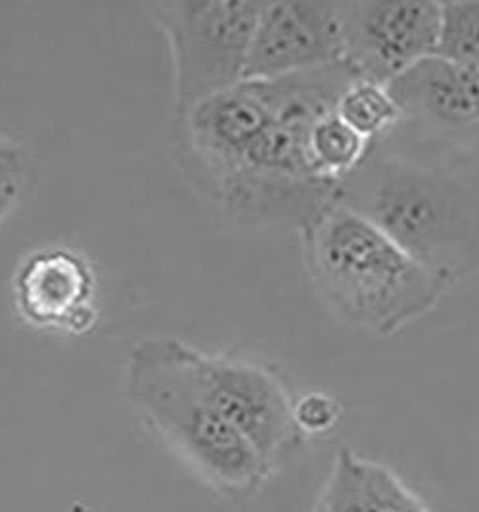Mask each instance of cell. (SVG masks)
I'll use <instances>...</instances> for the list:
<instances>
[{"label": "cell", "mask_w": 479, "mask_h": 512, "mask_svg": "<svg viewBox=\"0 0 479 512\" xmlns=\"http://www.w3.org/2000/svg\"><path fill=\"white\" fill-rule=\"evenodd\" d=\"M8 137H4V135H2V133H0V148H2V146H4V144H6V142H8Z\"/></svg>", "instance_id": "obj_17"}, {"label": "cell", "mask_w": 479, "mask_h": 512, "mask_svg": "<svg viewBox=\"0 0 479 512\" xmlns=\"http://www.w3.org/2000/svg\"><path fill=\"white\" fill-rule=\"evenodd\" d=\"M407 139L479 158V98L468 68L432 56L388 85Z\"/></svg>", "instance_id": "obj_8"}, {"label": "cell", "mask_w": 479, "mask_h": 512, "mask_svg": "<svg viewBox=\"0 0 479 512\" xmlns=\"http://www.w3.org/2000/svg\"><path fill=\"white\" fill-rule=\"evenodd\" d=\"M14 307L33 328L79 336L98 319V279L91 261L69 246H46L18 265Z\"/></svg>", "instance_id": "obj_10"}, {"label": "cell", "mask_w": 479, "mask_h": 512, "mask_svg": "<svg viewBox=\"0 0 479 512\" xmlns=\"http://www.w3.org/2000/svg\"><path fill=\"white\" fill-rule=\"evenodd\" d=\"M435 56L479 70V2H441Z\"/></svg>", "instance_id": "obj_14"}, {"label": "cell", "mask_w": 479, "mask_h": 512, "mask_svg": "<svg viewBox=\"0 0 479 512\" xmlns=\"http://www.w3.org/2000/svg\"><path fill=\"white\" fill-rule=\"evenodd\" d=\"M125 386L144 422L225 499L248 505L273 478L217 407L202 350L175 336L140 338L127 355Z\"/></svg>", "instance_id": "obj_3"}, {"label": "cell", "mask_w": 479, "mask_h": 512, "mask_svg": "<svg viewBox=\"0 0 479 512\" xmlns=\"http://www.w3.org/2000/svg\"><path fill=\"white\" fill-rule=\"evenodd\" d=\"M27 179H29L27 158L14 140H8L0 148V221L22 198Z\"/></svg>", "instance_id": "obj_16"}, {"label": "cell", "mask_w": 479, "mask_h": 512, "mask_svg": "<svg viewBox=\"0 0 479 512\" xmlns=\"http://www.w3.org/2000/svg\"><path fill=\"white\" fill-rule=\"evenodd\" d=\"M307 279L343 323L393 336L432 313L451 284L361 213L334 204L299 233Z\"/></svg>", "instance_id": "obj_4"}, {"label": "cell", "mask_w": 479, "mask_h": 512, "mask_svg": "<svg viewBox=\"0 0 479 512\" xmlns=\"http://www.w3.org/2000/svg\"><path fill=\"white\" fill-rule=\"evenodd\" d=\"M357 79L345 62L259 81L273 116L246 146L240 162L215 192L225 215L248 227L305 231L340 200L336 183L317 177L307 160V133L336 110L345 87Z\"/></svg>", "instance_id": "obj_2"}, {"label": "cell", "mask_w": 479, "mask_h": 512, "mask_svg": "<svg viewBox=\"0 0 479 512\" xmlns=\"http://www.w3.org/2000/svg\"><path fill=\"white\" fill-rule=\"evenodd\" d=\"M455 286L479 273V158L391 131L340 187V200Z\"/></svg>", "instance_id": "obj_1"}, {"label": "cell", "mask_w": 479, "mask_h": 512, "mask_svg": "<svg viewBox=\"0 0 479 512\" xmlns=\"http://www.w3.org/2000/svg\"><path fill=\"white\" fill-rule=\"evenodd\" d=\"M294 419L299 432L309 438L330 434L342 419V407L336 397L319 390L307 392L294 401Z\"/></svg>", "instance_id": "obj_15"}, {"label": "cell", "mask_w": 479, "mask_h": 512, "mask_svg": "<svg viewBox=\"0 0 479 512\" xmlns=\"http://www.w3.org/2000/svg\"><path fill=\"white\" fill-rule=\"evenodd\" d=\"M343 60L340 2H265L244 81H269Z\"/></svg>", "instance_id": "obj_9"}, {"label": "cell", "mask_w": 479, "mask_h": 512, "mask_svg": "<svg viewBox=\"0 0 479 512\" xmlns=\"http://www.w3.org/2000/svg\"><path fill=\"white\" fill-rule=\"evenodd\" d=\"M202 369L225 419L274 474L301 451L307 438L294 419L296 397L280 374L253 359L207 351Z\"/></svg>", "instance_id": "obj_6"}, {"label": "cell", "mask_w": 479, "mask_h": 512, "mask_svg": "<svg viewBox=\"0 0 479 512\" xmlns=\"http://www.w3.org/2000/svg\"><path fill=\"white\" fill-rule=\"evenodd\" d=\"M334 112L370 144L386 139L401 121L399 104L388 85L361 77L345 87Z\"/></svg>", "instance_id": "obj_13"}, {"label": "cell", "mask_w": 479, "mask_h": 512, "mask_svg": "<svg viewBox=\"0 0 479 512\" xmlns=\"http://www.w3.org/2000/svg\"><path fill=\"white\" fill-rule=\"evenodd\" d=\"M313 512H432L388 465L342 447L320 486Z\"/></svg>", "instance_id": "obj_11"}, {"label": "cell", "mask_w": 479, "mask_h": 512, "mask_svg": "<svg viewBox=\"0 0 479 512\" xmlns=\"http://www.w3.org/2000/svg\"><path fill=\"white\" fill-rule=\"evenodd\" d=\"M372 144L345 125L336 112L315 121L307 133V160L313 173L330 183L343 181L365 162Z\"/></svg>", "instance_id": "obj_12"}, {"label": "cell", "mask_w": 479, "mask_h": 512, "mask_svg": "<svg viewBox=\"0 0 479 512\" xmlns=\"http://www.w3.org/2000/svg\"><path fill=\"white\" fill-rule=\"evenodd\" d=\"M343 60L357 77L389 85L435 56L441 2H340Z\"/></svg>", "instance_id": "obj_7"}, {"label": "cell", "mask_w": 479, "mask_h": 512, "mask_svg": "<svg viewBox=\"0 0 479 512\" xmlns=\"http://www.w3.org/2000/svg\"><path fill=\"white\" fill-rule=\"evenodd\" d=\"M263 4L200 0L146 4L169 48L173 117L244 81Z\"/></svg>", "instance_id": "obj_5"}]
</instances>
